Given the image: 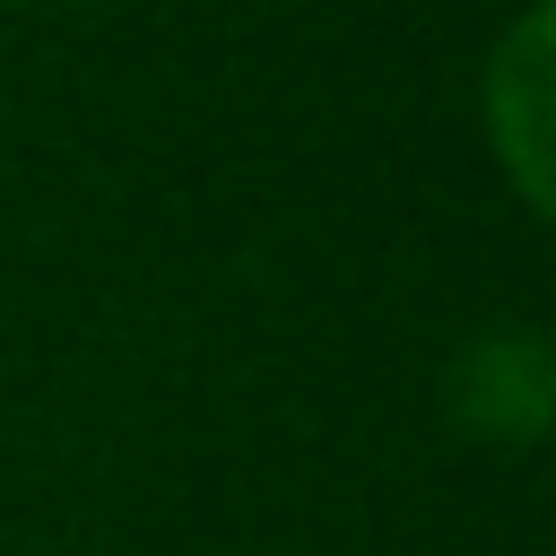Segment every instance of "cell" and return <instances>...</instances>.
Here are the masks:
<instances>
[{"instance_id": "1", "label": "cell", "mask_w": 556, "mask_h": 556, "mask_svg": "<svg viewBox=\"0 0 556 556\" xmlns=\"http://www.w3.org/2000/svg\"><path fill=\"white\" fill-rule=\"evenodd\" d=\"M547 26H556V9L530 0L521 26L504 35V52L486 61V139L513 165V182H521L530 208L556 200L547 191Z\"/></svg>"}, {"instance_id": "2", "label": "cell", "mask_w": 556, "mask_h": 556, "mask_svg": "<svg viewBox=\"0 0 556 556\" xmlns=\"http://www.w3.org/2000/svg\"><path fill=\"white\" fill-rule=\"evenodd\" d=\"M556 408V365L539 339H469L452 365V417L486 443H530Z\"/></svg>"}]
</instances>
